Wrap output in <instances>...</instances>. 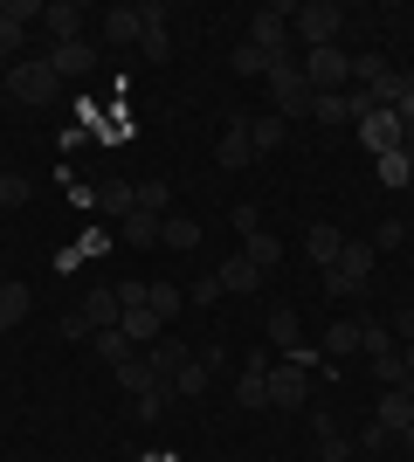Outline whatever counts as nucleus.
Instances as JSON below:
<instances>
[{"mask_svg":"<svg viewBox=\"0 0 414 462\" xmlns=\"http://www.w3.org/2000/svg\"><path fill=\"white\" fill-rule=\"evenodd\" d=\"M400 373H408V386H414V346H400Z\"/></svg>","mask_w":414,"mask_h":462,"instance_id":"obj_44","label":"nucleus"},{"mask_svg":"<svg viewBox=\"0 0 414 462\" xmlns=\"http://www.w3.org/2000/svg\"><path fill=\"white\" fill-rule=\"evenodd\" d=\"M49 69H56V77H90V69H97V42L83 35V42H56V49H49Z\"/></svg>","mask_w":414,"mask_h":462,"instance_id":"obj_12","label":"nucleus"},{"mask_svg":"<svg viewBox=\"0 0 414 462\" xmlns=\"http://www.w3.org/2000/svg\"><path fill=\"white\" fill-rule=\"evenodd\" d=\"M56 331H62V338H90V318H83V310H62Z\"/></svg>","mask_w":414,"mask_h":462,"instance_id":"obj_42","label":"nucleus"},{"mask_svg":"<svg viewBox=\"0 0 414 462\" xmlns=\"http://www.w3.org/2000/svg\"><path fill=\"white\" fill-rule=\"evenodd\" d=\"M21 42H28V28L0 14V62H21Z\"/></svg>","mask_w":414,"mask_h":462,"instance_id":"obj_37","label":"nucleus"},{"mask_svg":"<svg viewBox=\"0 0 414 462\" xmlns=\"http://www.w3.org/2000/svg\"><path fill=\"white\" fill-rule=\"evenodd\" d=\"M317 462H345V456H353V442H345V435H338V421H332V414H325V407H317Z\"/></svg>","mask_w":414,"mask_h":462,"instance_id":"obj_22","label":"nucleus"},{"mask_svg":"<svg viewBox=\"0 0 414 462\" xmlns=\"http://www.w3.org/2000/svg\"><path fill=\"white\" fill-rule=\"evenodd\" d=\"M325 352H359V325H332L325 331Z\"/></svg>","mask_w":414,"mask_h":462,"instance_id":"obj_39","label":"nucleus"},{"mask_svg":"<svg viewBox=\"0 0 414 462\" xmlns=\"http://www.w3.org/2000/svg\"><path fill=\"white\" fill-rule=\"evenodd\" d=\"M270 352H249V366H242V380H235V407H270Z\"/></svg>","mask_w":414,"mask_h":462,"instance_id":"obj_9","label":"nucleus"},{"mask_svg":"<svg viewBox=\"0 0 414 462\" xmlns=\"http://www.w3.org/2000/svg\"><path fill=\"white\" fill-rule=\"evenodd\" d=\"M56 90H62V77L49 69V56H21L14 69H7V97H14V104H49Z\"/></svg>","mask_w":414,"mask_h":462,"instance_id":"obj_4","label":"nucleus"},{"mask_svg":"<svg viewBox=\"0 0 414 462\" xmlns=\"http://www.w3.org/2000/svg\"><path fill=\"white\" fill-rule=\"evenodd\" d=\"M311 117H317V125H332V132H338V125H359L345 90H338V97H311Z\"/></svg>","mask_w":414,"mask_h":462,"instance_id":"obj_26","label":"nucleus"},{"mask_svg":"<svg viewBox=\"0 0 414 462\" xmlns=\"http://www.w3.org/2000/svg\"><path fill=\"white\" fill-rule=\"evenodd\" d=\"M373 173H380V187H408V180H414V145H400V152L373 159Z\"/></svg>","mask_w":414,"mask_h":462,"instance_id":"obj_25","label":"nucleus"},{"mask_svg":"<svg viewBox=\"0 0 414 462\" xmlns=\"http://www.w3.org/2000/svg\"><path fill=\"white\" fill-rule=\"evenodd\" d=\"M373 380L380 386H408V373H400V346L394 352H373Z\"/></svg>","mask_w":414,"mask_h":462,"instance_id":"obj_34","label":"nucleus"},{"mask_svg":"<svg viewBox=\"0 0 414 462\" xmlns=\"http://www.w3.org/2000/svg\"><path fill=\"white\" fill-rule=\"evenodd\" d=\"M249 159H256V145H249V117H228V132L215 138V166L235 173V166H249Z\"/></svg>","mask_w":414,"mask_h":462,"instance_id":"obj_13","label":"nucleus"},{"mask_svg":"<svg viewBox=\"0 0 414 462\" xmlns=\"http://www.w3.org/2000/svg\"><path fill=\"white\" fill-rule=\"evenodd\" d=\"M400 448H408V456H414V421H408V428H400Z\"/></svg>","mask_w":414,"mask_h":462,"instance_id":"obj_45","label":"nucleus"},{"mask_svg":"<svg viewBox=\"0 0 414 462\" xmlns=\"http://www.w3.org/2000/svg\"><path fill=\"white\" fill-rule=\"evenodd\" d=\"M83 7L77 0H56V7H41V28H49V42H83Z\"/></svg>","mask_w":414,"mask_h":462,"instance_id":"obj_14","label":"nucleus"},{"mask_svg":"<svg viewBox=\"0 0 414 462\" xmlns=\"http://www.w3.org/2000/svg\"><path fill=\"white\" fill-rule=\"evenodd\" d=\"M28 193H35V180H28V173H0V208H21Z\"/></svg>","mask_w":414,"mask_h":462,"instance_id":"obj_36","label":"nucleus"},{"mask_svg":"<svg viewBox=\"0 0 414 462\" xmlns=\"http://www.w3.org/2000/svg\"><path fill=\"white\" fill-rule=\"evenodd\" d=\"M145 304H152L159 318H173V310L187 304V290H173V283H145Z\"/></svg>","mask_w":414,"mask_h":462,"instance_id":"obj_33","label":"nucleus"},{"mask_svg":"<svg viewBox=\"0 0 414 462\" xmlns=\"http://www.w3.org/2000/svg\"><path fill=\"white\" fill-rule=\"evenodd\" d=\"M145 359H152V373L159 380H173L187 359H194V346H179V338H159V346H145Z\"/></svg>","mask_w":414,"mask_h":462,"instance_id":"obj_21","label":"nucleus"},{"mask_svg":"<svg viewBox=\"0 0 414 462\" xmlns=\"http://www.w3.org/2000/svg\"><path fill=\"white\" fill-rule=\"evenodd\" d=\"M304 249H311V263H317V276H325V270H332V263H338V255H345V235H338V228H332V221H317V228H311V235H304Z\"/></svg>","mask_w":414,"mask_h":462,"instance_id":"obj_17","label":"nucleus"},{"mask_svg":"<svg viewBox=\"0 0 414 462\" xmlns=\"http://www.w3.org/2000/svg\"><path fill=\"white\" fill-rule=\"evenodd\" d=\"M297 42H304V49H332L338 35H345V7H338V0H297Z\"/></svg>","mask_w":414,"mask_h":462,"instance_id":"obj_2","label":"nucleus"},{"mask_svg":"<svg viewBox=\"0 0 414 462\" xmlns=\"http://www.w3.org/2000/svg\"><path fill=\"white\" fill-rule=\"evenodd\" d=\"M373 242H345V255H338L332 270H325V290H332V297H359V290H366V276H373Z\"/></svg>","mask_w":414,"mask_h":462,"instance_id":"obj_5","label":"nucleus"},{"mask_svg":"<svg viewBox=\"0 0 414 462\" xmlns=\"http://www.w3.org/2000/svg\"><path fill=\"white\" fill-rule=\"evenodd\" d=\"M138 35H145V14H138V7H104L97 14V42H111V49H132Z\"/></svg>","mask_w":414,"mask_h":462,"instance_id":"obj_10","label":"nucleus"},{"mask_svg":"<svg viewBox=\"0 0 414 462\" xmlns=\"http://www.w3.org/2000/svg\"><path fill=\"white\" fill-rule=\"evenodd\" d=\"M111 380H118V393H145V386H159V373H152V359H145V352H132V359H124V366H111Z\"/></svg>","mask_w":414,"mask_h":462,"instance_id":"obj_20","label":"nucleus"},{"mask_svg":"<svg viewBox=\"0 0 414 462\" xmlns=\"http://www.w3.org/2000/svg\"><path fill=\"white\" fill-rule=\"evenodd\" d=\"M400 242H408V228H400V221H380V235H373V249H400Z\"/></svg>","mask_w":414,"mask_h":462,"instance_id":"obj_43","label":"nucleus"},{"mask_svg":"<svg viewBox=\"0 0 414 462\" xmlns=\"http://www.w3.org/2000/svg\"><path fill=\"white\" fill-rule=\"evenodd\" d=\"M159 242H166V249H194V242H200V221H187V214H166V221H159Z\"/></svg>","mask_w":414,"mask_h":462,"instance_id":"obj_29","label":"nucleus"},{"mask_svg":"<svg viewBox=\"0 0 414 462\" xmlns=\"http://www.w3.org/2000/svg\"><path fill=\"white\" fill-rule=\"evenodd\" d=\"M353 132L366 138V152H373V159H387V152H400V145H408V132H400V117H394V111H366Z\"/></svg>","mask_w":414,"mask_h":462,"instance_id":"obj_7","label":"nucleus"},{"mask_svg":"<svg viewBox=\"0 0 414 462\" xmlns=\"http://www.w3.org/2000/svg\"><path fill=\"white\" fill-rule=\"evenodd\" d=\"M228 221H235V235H242V242H249V235H262V214H256V208H249V200H242V208H235V214H228Z\"/></svg>","mask_w":414,"mask_h":462,"instance_id":"obj_41","label":"nucleus"},{"mask_svg":"<svg viewBox=\"0 0 414 462\" xmlns=\"http://www.w3.org/2000/svg\"><path fill=\"white\" fill-rule=\"evenodd\" d=\"M132 338H124V331L118 325H111V331H97V359H104V366H124V359H132Z\"/></svg>","mask_w":414,"mask_h":462,"instance_id":"obj_31","label":"nucleus"},{"mask_svg":"<svg viewBox=\"0 0 414 462\" xmlns=\"http://www.w3.org/2000/svg\"><path fill=\"white\" fill-rule=\"evenodd\" d=\"M387 331H394V346H414V304H400L394 318H387Z\"/></svg>","mask_w":414,"mask_h":462,"instance_id":"obj_40","label":"nucleus"},{"mask_svg":"<svg viewBox=\"0 0 414 462\" xmlns=\"http://www.w3.org/2000/svg\"><path fill=\"white\" fill-rule=\"evenodd\" d=\"M215 283H221V297H249V290H262V270L249 263V255H228L215 270Z\"/></svg>","mask_w":414,"mask_h":462,"instance_id":"obj_15","label":"nucleus"},{"mask_svg":"<svg viewBox=\"0 0 414 462\" xmlns=\"http://www.w3.org/2000/svg\"><path fill=\"white\" fill-rule=\"evenodd\" d=\"M173 208V187L166 180H138V214H166Z\"/></svg>","mask_w":414,"mask_h":462,"instance_id":"obj_32","label":"nucleus"},{"mask_svg":"<svg viewBox=\"0 0 414 462\" xmlns=\"http://www.w3.org/2000/svg\"><path fill=\"white\" fill-rule=\"evenodd\" d=\"M270 104H276V117H283V125L311 111V83H304V69H297V56L270 62Z\"/></svg>","mask_w":414,"mask_h":462,"instance_id":"obj_3","label":"nucleus"},{"mask_svg":"<svg viewBox=\"0 0 414 462\" xmlns=\"http://www.w3.org/2000/svg\"><path fill=\"white\" fill-rule=\"evenodd\" d=\"M262 338H270L276 352H297V346H304V318H297V304H270V318H262Z\"/></svg>","mask_w":414,"mask_h":462,"instance_id":"obj_11","label":"nucleus"},{"mask_svg":"<svg viewBox=\"0 0 414 462\" xmlns=\"http://www.w3.org/2000/svg\"><path fill=\"white\" fill-rule=\"evenodd\" d=\"M242 255H249L256 270H276V263H283V242H270V228H262V235H249V242H242Z\"/></svg>","mask_w":414,"mask_h":462,"instance_id":"obj_30","label":"nucleus"},{"mask_svg":"<svg viewBox=\"0 0 414 462\" xmlns=\"http://www.w3.org/2000/svg\"><path fill=\"white\" fill-rule=\"evenodd\" d=\"M77 310L90 318V331H111V325L124 318V297H118V290H90V297H83Z\"/></svg>","mask_w":414,"mask_h":462,"instance_id":"obj_18","label":"nucleus"},{"mask_svg":"<svg viewBox=\"0 0 414 462\" xmlns=\"http://www.w3.org/2000/svg\"><path fill=\"white\" fill-rule=\"evenodd\" d=\"M283 138H290V125H283V117H249V145H256V152H276V145H283Z\"/></svg>","mask_w":414,"mask_h":462,"instance_id":"obj_28","label":"nucleus"},{"mask_svg":"<svg viewBox=\"0 0 414 462\" xmlns=\"http://www.w3.org/2000/svg\"><path fill=\"white\" fill-rule=\"evenodd\" d=\"M297 69H304V83H311V97H338V90H353V56L345 49H304L297 56Z\"/></svg>","mask_w":414,"mask_h":462,"instance_id":"obj_1","label":"nucleus"},{"mask_svg":"<svg viewBox=\"0 0 414 462\" xmlns=\"http://www.w3.org/2000/svg\"><path fill=\"white\" fill-rule=\"evenodd\" d=\"M97 208H104V214H118V221H124V214L138 208V180H104V187H97Z\"/></svg>","mask_w":414,"mask_h":462,"instance_id":"obj_23","label":"nucleus"},{"mask_svg":"<svg viewBox=\"0 0 414 462\" xmlns=\"http://www.w3.org/2000/svg\"><path fill=\"white\" fill-rule=\"evenodd\" d=\"M408 421H414V386H387V393L373 401V428L400 442V428H408Z\"/></svg>","mask_w":414,"mask_h":462,"instance_id":"obj_8","label":"nucleus"},{"mask_svg":"<svg viewBox=\"0 0 414 462\" xmlns=\"http://www.w3.org/2000/svg\"><path fill=\"white\" fill-rule=\"evenodd\" d=\"M304 401H311V366L276 359L270 366V407H304Z\"/></svg>","mask_w":414,"mask_h":462,"instance_id":"obj_6","label":"nucleus"},{"mask_svg":"<svg viewBox=\"0 0 414 462\" xmlns=\"http://www.w3.org/2000/svg\"><path fill=\"white\" fill-rule=\"evenodd\" d=\"M159 221H166V214H124V221H118V228H124V242H132V249H152V242H159Z\"/></svg>","mask_w":414,"mask_h":462,"instance_id":"obj_27","label":"nucleus"},{"mask_svg":"<svg viewBox=\"0 0 414 462\" xmlns=\"http://www.w3.org/2000/svg\"><path fill=\"white\" fill-rule=\"evenodd\" d=\"M235 77H270V62H262V49H249V42H242V49H235Z\"/></svg>","mask_w":414,"mask_h":462,"instance_id":"obj_38","label":"nucleus"},{"mask_svg":"<svg viewBox=\"0 0 414 462\" xmlns=\"http://www.w3.org/2000/svg\"><path fill=\"white\" fill-rule=\"evenodd\" d=\"M207 380H215V352H207V359L194 352V359L173 373V393H179V401H200V393H207Z\"/></svg>","mask_w":414,"mask_h":462,"instance_id":"obj_19","label":"nucleus"},{"mask_svg":"<svg viewBox=\"0 0 414 462\" xmlns=\"http://www.w3.org/2000/svg\"><path fill=\"white\" fill-rule=\"evenodd\" d=\"M394 117H400V132H408V145H414V69L400 77V97H394Z\"/></svg>","mask_w":414,"mask_h":462,"instance_id":"obj_35","label":"nucleus"},{"mask_svg":"<svg viewBox=\"0 0 414 462\" xmlns=\"http://www.w3.org/2000/svg\"><path fill=\"white\" fill-rule=\"evenodd\" d=\"M138 14H145V35H138V49H145L152 62H166V56H173V35H166V7H159V0H145Z\"/></svg>","mask_w":414,"mask_h":462,"instance_id":"obj_16","label":"nucleus"},{"mask_svg":"<svg viewBox=\"0 0 414 462\" xmlns=\"http://www.w3.org/2000/svg\"><path fill=\"white\" fill-rule=\"evenodd\" d=\"M28 304H35V290H28V283H0V331H14L21 318H28Z\"/></svg>","mask_w":414,"mask_h":462,"instance_id":"obj_24","label":"nucleus"}]
</instances>
